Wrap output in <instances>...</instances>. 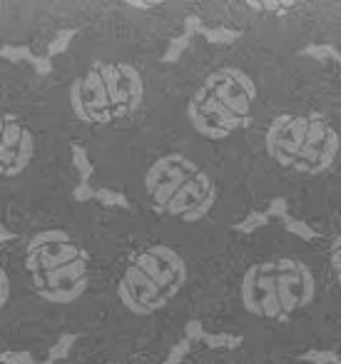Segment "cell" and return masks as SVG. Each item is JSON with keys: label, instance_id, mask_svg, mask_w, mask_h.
<instances>
[{"label": "cell", "instance_id": "3", "mask_svg": "<svg viewBox=\"0 0 341 364\" xmlns=\"http://www.w3.org/2000/svg\"><path fill=\"white\" fill-rule=\"evenodd\" d=\"M150 205L165 218L200 223L217 203V188L207 170L185 155H165L145 175Z\"/></svg>", "mask_w": 341, "mask_h": 364}, {"label": "cell", "instance_id": "11", "mask_svg": "<svg viewBox=\"0 0 341 364\" xmlns=\"http://www.w3.org/2000/svg\"><path fill=\"white\" fill-rule=\"evenodd\" d=\"M331 269H334L336 284H339V289H341V235L334 240V245H331Z\"/></svg>", "mask_w": 341, "mask_h": 364}, {"label": "cell", "instance_id": "9", "mask_svg": "<svg viewBox=\"0 0 341 364\" xmlns=\"http://www.w3.org/2000/svg\"><path fill=\"white\" fill-rule=\"evenodd\" d=\"M284 230L291 235H296V237L306 240V242H314L316 237H319V232H316L314 228H309L306 223H301V220H291V218H284Z\"/></svg>", "mask_w": 341, "mask_h": 364}, {"label": "cell", "instance_id": "1", "mask_svg": "<svg viewBox=\"0 0 341 364\" xmlns=\"http://www.w3.org/2000/svg\"><path fill=\"white\" fill-rule=\"evenodd\" d=\"M31 284L45 302L70 304L87 289V252L65 230H45L28 242Z\"/></svg>", "mask_w": 341, "mask_h": 364}, {"label": "cell", "instance_id": "16", "mask_svg": "<svg viewBox=\"0 0 341 364\" xmlns=\"http://www.w3.org/2000/svg\"><path fill=\"white\" fill-rule=\"evenodd\" d=\"M339 364H341V362H339Z\"/></svg>", "mask_w": 341, "mask_h": 364}, {"label": "cell", "instance_id": "15", "mask_svg": "<svg viewBox=\"0 0 341 364\" xmlns=\"http://www.w3.org/2000/svg\"><path fill=\"white\" fill-rule=\"evenodd\" d=\"M271 215H281V218H286L284 200H274V205H271Z\"/></svg>", "mask_w": 341, "mask_h": 364}, {"label": "cell", "instance_id": "12", "mask_svg": "<svg viewBox=\"0 0 341 364\" xmlns=\"http://www.w3.org/2000/svg\"><path fill=\"white\" fill-rule=\"evenodd\" d=\"M304 359L306 362H314V364H339V359H336L334 352H316V349L306 352Z\"/></svg>", "mask_w": 341, "mask_h": 364}, {"label": "cell", "instance_id": "6", "mask_svg": "<svg viewBox=\"0 0 341 364\" xmlns=\"http://www.w3.org/2000/svg\"><path fill=\"white\" fill-rule=\"evenodd\" d=\"M341 137L329 120L319 115H279L264 135V150L286 170L321 175L334 165Z\"/></svg>", "mask_w": 341, "mask_h": 364}, {"label": "cell", "instance_id": "7", "mask_svg": "<svg viewBox=\"0 0 341 364\" xmlns=\"http://www.w3.org/2000/svg\"><path fill=\"white\" fill-rule=\"evenodd\" d=\"M185 282V259L172 247L152 245L130 259L117 284V297L132 314H152L170 304Z\"/></svg>", "mask_w": 341, "mask_h": 364}, {"label": "cell", "instance_id": "10", "mask_svg": "<svg viewBox=\"0 0 341 364\" xmlns=\"http://www.w3.org/2000/svg\"><path fill=\"white\" fill-rule=\"evenodd\" d=\"M266 223H269V215H264V213H254V215H249V218H247L244 223L237 225V230H242V232H254V230L264 228Z\"/></svg>", "mask_w": 341, "mask_h": 364}, {"label": "cell", "instance_id": "5", "mask_svg": "<svg viewBox=\"0 0 341 364\" xmlns=\"http://www.w3.org/2000/svg\"><path fill=\"white\" fill-rule=\"evenodd\" d=\"M145 85L130 63H95L70 87L72 112L87 125L122 120L140 107Z\"/></svg>", "mask_w": 341, "mask_h": 364}, {"label": "cell", "instance_id": "2", "mask_svg": "<svg viewBox=\"0 0 341 364\" xmlns=\"http://www.w3.org/2000/svg\"><path fill=\"white\" fill-rule=\"evenodd\" d=\"M316 282L304 262L274 257L251 264L242 277V304L264 319H289L314 302Z\"/></svg>", "mask_w": 341, "mask_h": 364}, {"label": "cell", "instance_id": "13", "mask_svg": "<svg viewBox=\"0 0 341 364\" xmlns=\"http://www.w3.org/2000/svg\"><path fill=\"white\" fill-rule=\"evenodd\" d=\"M8 297H11V279H8L6 269L0 267V309L6 307Z\"/></svg>", "mask_w": 341, "mask_h": 364}, {"label": "cell", "instance_id": "4", "mask_svg": "<svg viewBox=\"0 0 341 364\" xmlns=\"http://www.w3.org/2000/svg\"><path fill=\"white\" fill-rule=\"evenodd\" d=\"M256 85L239 68H220L210 73L192 95L187 117L207 140H224L249 120Z\"/></svg>", "mask_w": 341, "mask_h": 364}, {"label": "cell", "instance_id": "8", "mask_svg": "<svg viewBox=\"0 0 341 364\" xmlns=\"http://www.w3.org/2000/svg\"><path fill=\"white\" fill-rule=\"evenodd\" d=\"M33 132L16 117L0 115V175H21L33 160Z\"/></svg>", "mask_w": 341, "mask_h": 364}, {"label": "cell", "instance_id": "14", "mask_svg": "<svg viewBox=\"0 0 341 364\" xmlns=\"http://www.w3.org/2000/svg\"><path fill=\"white\" fill-rule=\"evenodd\" d=\"M304 53H306V55H319V58L329 55V58H336V60H341V58L334 53V48H306Z\"/></svg>", "mask_w": 341, "mask_h": 364}]
</instances>
